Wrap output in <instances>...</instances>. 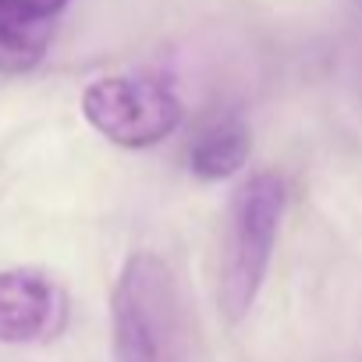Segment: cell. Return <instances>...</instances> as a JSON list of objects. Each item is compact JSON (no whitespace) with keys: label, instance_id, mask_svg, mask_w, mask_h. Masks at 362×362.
Segmentation results:
<instances>
[{"label":"cell","instance_id":"cell-1","mask_svg":"<svg viewBox=\"0 0 362 362\" xmlns=\"http://www.w3.org/2000/svg\"><path fill=\"white\" fill-rule=\"evenodd\" d=\"M288 210V189L274 170H259L235 189L224 228H221V263H217V305L238 323L267 281L281 221Z\"/></svg>","mask_w":362,"mask_h":362},{"label":"cell","instance_id":"cell-3","mask_svg":"<svg viewBox=\"0 0 362 362\" xmlns=\"http://www.w3.org/2000/svg\"><path fill=\"white\" fill-rule=\"evenodd\" d=\"M86 121L114 146L146 149L163 142L185 117L170 82L156 75H107L82 93Z\"/></svg>","mask_w":362,"mask_h":362},{"label":"cell","instance_id":"cell-6","mask_svg":"<svg viewBox=\"0 0 362 362\" xmlns=\"http://www.w3.org/2000/svg\"><path fill=\"white\" fill-rule=\"evenodd\" d=\"M249 149H252V132H249L245 117H238L235 110H224V114L206 117L192 132L185 160H189V170L196 177L224 181L245 167Z\"/></svg>","mask_w":362,"mask_h":362},{"label":"cell","instance_id":"cell-7","mask_svg":"<svg viewBox=\"0 0 362 362\" xmlns=\"http://www.w3.org/2000/svg\"><path fill=\"white\" fill-rule=\"evenodd\" d=\"M358 4H362V0H358Z\"/></svg>","mask_w":362,"mask_h":362},{"label":"cell","instance_id":"cell-2","mask_svg":"<svg viewBox=\"0 0 362 362\" xmlns=\"http://www.w3.org/2000/svg\"><path fill=\"white\" fill-rule=\"evenodd\" d=\"M114 362H181V302L156 252H132L110 295Z\"/></svg>","mask_w":362,"mask_h":362},{"label":"cell","instance_id":"cell-5","mask_svg":"<svg viewBox=\"0 0 362 362\" xmlns=\"http://www.w3.org/2000/svg\"><path fill=\"white\" fill-rule=\"evenodd\" d=\"M68 0H0V71H29L43 61L54 18Z\"/></svg>","mask_w":362,"mask_h":362},{"label":"cell","instance_id":"cell-4","mask_svg":"<svg viewBox=\"0 0 362 362\" xmlns=\"http://www.w3.org/2000/svg\"><path fill=\"white\" fill-rule=\"evenodd\" d=\"M68 320V298L54 277L33 267L0 270V344L54 337Z\"/></svg>","mask_w":362,"mask_h":362}]
</instances>
